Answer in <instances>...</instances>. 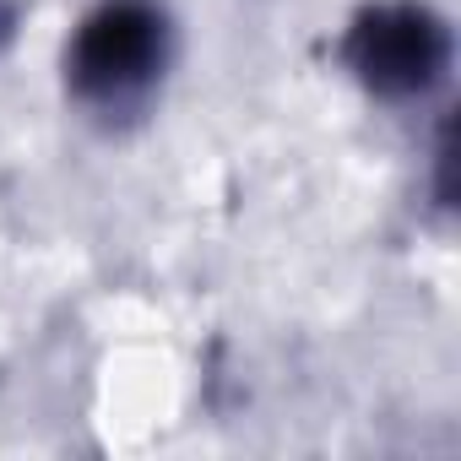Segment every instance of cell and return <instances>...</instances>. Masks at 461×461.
<instances>
[{
    "instance_id": "obj_3",
    "label": "cell",
    "mask_w": 461,
    "mask_h": 461,
    "mask_svg": "<svg viewBox=\"0 0 461 461\" xmlns=\"http://www.w3.org/2000/svg\"><path fill=\"white\" fill-rule=\"evenodd\" d=\"M17 28H23V0H0V55L17 44Z\"/></svg>"
},
{
    "instance_id": "obj_2",
    "label": "cell",
    "mask_w": 461,
    "mask_h": 461,
    "mask_svg": "<svg viewBox=\"0 0 461 461\" xmlns=\"http://www.w3.org/2000/svg\"><path fill=\"white\" fill-rule=\"evenodd\" d=\"M337 60L364 98L385 109H418L445 93L456 71V33L429 0H364L342 23Z\"/></svg>"
},
{
    "instance_id": "obj_1",
    "label": "cell",
    "mask_w": 461,
    "mask_h": 461,
    "mask_svg": "<svg viewBox=\"0 0 461 461\" xmlns=\"http://www.w3.org/2000/svg\"><path fill=\"white\" fill-rule=\"evenodd\" d=\"M179 60L168 0H93L60 44V93L104 136L147 125Z\"/></svg>"
}]
</instances>
